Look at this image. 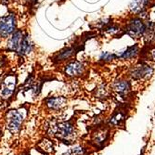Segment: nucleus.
I'll return each instance as SVG.
<instances>
[{"label":"nucleus","instance_id":"6e6552de","mask_svg":"<svg viewBox=\"0 0 155 155\" xmlns=\"http://www.w3.org/2000/svg\"><path fill=\"white\" fill-rule=\"evenodd\" d=\"M67 103V100L63 97H51L47 98L46 105L48 109L53 110H59L62 109Z\"/></svg>","mask_w":155,"mask_h":155},{"label":"nucleus","instance_id":"9d476101","mask_svg":"<svg viewBox=\"0 0 155 155\" xmlns=\"http://www.w3.org/2000/svg\"><path fill=\"white\" fill-rule=\"evenodd\" d=\"M112 87H114V89L119 94H126L130 90V84L128 82L119 81V82H115L112 84Z\"/></svg>","mask_w":155,"mask_h":155},{"label":"nucleus","instance_id":"ddd939ff","mask_svg":"<svg viewBox=\"0 0 155 155\" xmlns=\"http://www.w3.org/2000/svg\"><path fill=\"white\" fill-rule=\"evenodd\" d=\"M124 119V116L122 112H117V114H114L110 121H109V124L110 125H112V126H116V125H119Z\"/></svg>","mask_w":155,"mask_h":155},{"label":"nucleus","instance_id":"f03ea898","mask_svg":"<svg viewBox=\"0 0 155 155\" xmlns=\"http://www.w3.org/2000/svg\"><path fill=\"white\" fill-rule=\"evenodd\" d=\"M16 29V18L10 13L0 18V37L7 38L10 36Z\"/></svg>","mask_w":155,"mask_h":155},{"label":"nucleus","instance_id":"9b49d317","mask_svg":"<svg viewBox=\"0 0 155 155\" xmlns=\"http://www.w3.org/2000/svg\"><path fill=\"white\" fill-rule=\"evenodd\" d=\"M148 4L149 0H133L130 5V9L135 13L140 12L147 7Z\"/></svg>","mask_w":155,"mask_h":155},{"label":"nucleus","instance_id":"dca6fc26","mask_svg":"<svg viewBox=\"0 0 155 155\" xmlns=\"http://www.w3.org/2000/svg\"><path fill=\"white\" fill-rule=\"evenodd\" d=\"M114 55H111L110 53H103L101 55V59L103 60V61H110L111 59H114Z\"/></svg>","mask_w":155,"mask_h":155},{"label":"nucleus","instance_id":"4468645a","mask_svg":"<svg viewBox=\"0 0 155 155\" xmlns=\"http://www.w3.org/2000/svg\"><path fill=\"white\" fill-rule=\"evenodd\" d=\"M107 137H108L107 133L100 132V133H97V135H96V137H94V141L97 145H101L105 142V140L107 139Z\"/></svg>","mask_w":155,"mask_h":155},{"label":"nucleus","instance_id":"0eeeda50","mask_svg":"<svg viewBox=\"0 0 155 155\" xmlns=\"http://www.w3.org/2000/svg\"><path fill=\"white\" fill-rule=\"evenodd\" d=\"M145 31H146V25L140 19L133 20L127 26V33L133 37L140 36L145 33Z\"/></svg>","mask_w":155,"mask_h":155},{"label":"nucleus","instance_id":"423d86ee","mask_svg":"<svg viewBox=\"0 0 155 155\" xmlns=\"http://www.w3.org/2000/svg\"><path fill=\"white\" fill-rule=\"evenodd\" d=\"M84 70H86V67L82 62L73 61L65 66V74L70 77H77L81 76L84 73Z\"/></svg>","mask_w":155,"mask_h":155},{"label":"nucleus","instance_id":"a211bd4d","mask_svg":"<svg viewBox=\"0 0 155 155\" xmlns=\"http://www.w3.org/2000/svg\"><path fill=\"white\" fill-rule=\"evenodd\" d=\"M1 1H2L3 3H6V2H8V0H1Z\"/></svg>","mask_w":155,"mask_h":155},{"label":"nucleus","instance_id":"f3484780","mask_svg":"<svg viewBox=\"0 0 155 155\" xmlns=\"http://www.w3.org/2000/svg\"><path fill=\"white\" fill-rule=\"evenodd\" d=\"M4 65H5V61L3 60H0V68L3 67Z\"/></svg>","mask_w":155,"mask_h":155},{"label":"nucleus","instance_id":"2eb2a0df","mask_svg":"<svg viewBox=\"0 0 155 155\" xmlns=\"http://www.w3.org/2000/svg\"><path fill=\"white\" fill-rule=\"evenodd\" d=\"M74 49V48H68L64 51H62L60 55H59V57H58V61H63V60H66L68 58H70L71 56L73 55Z\"/></svg>","mask_w":155,"mask_h":155},{"label":"nucleus","instance_id":"f257e3e1","mask_svg":"<svg viewBox=\"0 0 155 155\" xmlns=\"http://www.w3.org/2000/svg\"><path fill=\"white\" fill-rule=\"evenodd\" d=\"M33 45L30 37L22 31L14 32L8 41V48L20 55H26L32 50Z\"/></svg>","mask_w":155,"mask_h":155},{"label":"nucleus","instance_id":"7ed1b4c3","mask_svg":"<svg viewBox=\"0 0 155 155\" xmlns=\"http://www.w3.org/2000/svg\"><path fill=\"white\" fill-rule=\"evenodd\" d=\"M25 114L21 110H10L8 114V128L10 132H18L23 122Z\"/></svg>","mask_w":155,"mask_h":155},{"label":"nucleus","instance_id":"1a4fd4ad","mask_svg":"<svg viewBox=\"0 0 155 155\" xmlns=\"http://www.w3.org/2000/svg\"><path fill=\"white\" fill-rule=\"evenodd\" d=\"M153 73V70L148 65H139L134 69L131 74L133 79H141L145 77H149Z\"/></svg>","mask_w":155,"mask_h":155},{"label":"nucleus","instance_id":"20e7f679","mask_svg":"<svg viewBox=\"0 0 155 155\" xmlns=\"http://www.w3.org/2000/svg\"><path fill=\"white\" fill-rule=\"evenodd\" d=\"M54 135L61 140H67L74 136L75 130L71 123H61L53 130Z\"/></svg>","mask_w":155,"mask_h":155},{"label":"nucleus","instance_id":"39448f33","mask_svg":"<svg viewBox=\"0 0 155 155\" xmlns=\"http://www.w3.org/2000/svg\"><path fill=\"white\" fill-rule=\"evenodd\" d=\"M16 76L13 74L7 75L1 83V96L4 98L9 97L16 87Z\"/></svg>","mask_w":155,"mask_h":155},{"label":"nucleus","instance_id":"f8f14e48","mask_svg":"<svg viewBox=\"0 0 155 155\" xmlns=\"http://www.w3.org/2000/svg\"><path fill=\"white\" fill-rule=\"evenodd\" d=\"M137 53H138V48L137 46H135V47L133 46V47H130L126 49L123 53L122 57L124 59H132V58L136 57V56L137 55Z\"/></svg>","mask_w":155,"mask_h":155}]
</instances>
